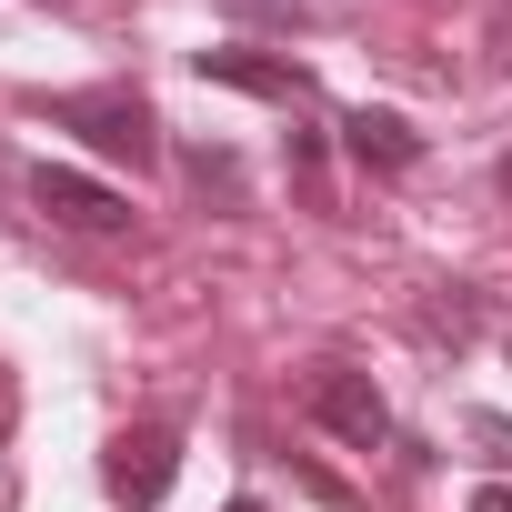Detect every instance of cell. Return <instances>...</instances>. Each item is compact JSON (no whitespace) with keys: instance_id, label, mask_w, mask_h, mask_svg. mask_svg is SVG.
<instances>
[{"instance_id":"cell-2","label":"cell","mask_w":512,"mask_h":512,"mask_svg":"<svg viewBox=\"0 0 512 512\" xmlns=\"http://www.w3.org/2000/svg\"><path fill=\"white\" fill-rule=\"evenodd\" d=\"M312 422L332 432V442H352V452H382L392 442V402L372 392V372H312Z\"/></svg>"},{"instance_id":"cell-11","label":"cell","mask_w":512,"mask_h":512,"mask_svg":"<svg viewBox=\"0 0 512 512\" xmlns=\"http://www.w3.org/2000/svg\"><path fill=\"white\" fill-rule=\"evenodd\" d=\"M221 512H262V502H251V492H241V502H221Z\"/></svg>"},{"instance_id":"cell-10","label":"cell","mask_w":512,"mask_h":512,"mask_svg":"<svg viewBox=\"0 0 512 512\" xmlns=\"http://www.w3.org/2000/svg\"><path fill=\"white\" fill-rule=\"evenodd\" d=\"M472 512H512V482H482V492H472Z\"/></svg>"},{"instance_id":"cell-5","label":"cell","mask_w":512,"mask_h":512,"mask_svg":"<svg viewBox=\"0 0 512 512\" xmlns=\"http://www.w3.org/2000/svg\"><path fill=\"white\" fill-rule=\"evenodd\" d=\"M191 71L221 81V91H251V101H282V111L312 101V71H292V61H272V51H201Z\"/></svg>"},{"instance_id":"cell-6","label":"cell","mask_w":512,"mask_h":512,"mask_svg":"<svg viewBox=\"0 0 512 512\" xmlns=\"http://www.w3.org/2000/svg\"><path fill=\"white\" fill-rule=\"evenodd\" d=\"M342 141H352V161H362V171H412V161H422V131H412L402 111H372V101L342 121Z\"/></svg>"},{"instance_id":"cell-12","label":"cell","mask_w":512,"mask_h":512,"mask_svg":"<svg viewBox=\"0 0 512 512\" xmlns=\"http://www.w3.org/2000/svg\"><path fill=\"white\" fill-rule=\"evenodd\" d=\"M502 201H512V161H502Z\"/></svg>"},{"instance_id":"cell-9","label":"cell","mask_w":512,"mask_h":512,"mask_svg":"<svg viewBox=\"0 0 512 512\" xmlns=\"http://www.w3.org/2000/svg\"><path fill=\"white\" fill-rule=\"evenodd\" d=\"M472 442H492V462H512V422L502 412H472Z\"/></svg>"},{"instance_id":"cell-8","label":"cell","mask_w":512,"mask_h":512,"mask_svg":"<svg viewBox=\"0 0 512 512\" xmlns=\"http://www.w3.org/2000/svg\"><path fill=\"white\" fill-rule=\"evenodd\" d=\"M211 11H231L251 31H302V0H211Z\"/></svg>"},{"instance_id":"cell-1","label":"cell","mask_w":512,"mask_h":512,"mask_svg":"<svg viewBox=\"0 0 512 512\" xmlns=\"http://www.w3.org/2000/svg\"><path fill=\"white\" fill-rule=\"evenodd\" d=\"M51 131H81L101 161H131V171L161 161V121H151L141 91H61L51 101Z\"/></svg>"},{"instance_id":"cell-4","label":"cell","mask_w":512,"mask_h":512,"mask_svg":"<svg viewBox=\"0 0 512 512\" xmlns=\"http://www.w3.org/2000/svg\"><path fill=\"white\" fill-rule=\"evenodd\" d=\"M31 201H41L51 221H71V231H121V221H131V201H121L111 181L71 171V161H41V171H31Z\"/></svg>"},{"instance_id":"cell-7","label":"cell","mask_w":512,"mask_h":512,"mask_svg":"<svg viewBox=\"0 0 512 512\" xmlns=\"http://www.w3.org/2000/svg\"><path fill=\"white\" fill-rule=\"evenodd\" d=\"M181 171H191L201 191H221V201H241V161H231V151H211V141H201V151H181Z\"/></svg>"},{"instance_id":"cell-3","label":"cell","mask_w":512,"mask_h":512,"mask_svg":"<svg viewBox=\"0 0 512 512\" xmlns=\"http://www.w3.org/2000/svg\"><path fill=\"white\" fill-rule=\"evenodd\" d=\"M101 482H111V502H121V512H151V502L181 482V442H171L161 422H141V432H121V442H111Z\"/></svg>"}]
</instances>
